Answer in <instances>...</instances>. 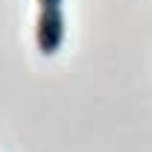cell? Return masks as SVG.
I'll return each mask as SVG.
<instances>
[{"label": "cell", "mask_w": 152, "mask_h": 152, "mask_svg": "<svg viewBox=\"0 0 152 152\" xmlns=\"http://www.w3.org/2000/svg\"><path fill=\"white\" fill-rule=\"evenodd\" d=\"M64 41V15L61 9H41L35 20V44L44 56H56Z\"/></svg>", "instance_id": "cell-1"}, {"label": "cell", "mask_w": 152, "mask_h": 152, "mask_svg": "<svg viewBox=\"0 0 152 152\" xmlns=\"http://www.w3.org/2000/svg\"><path fill=\"white\" fill-rule=\"evenodd\" d=\"M41 9H61V0H38Z\"/></svg>", "instance_id": "cell-2"}]
</instances>
